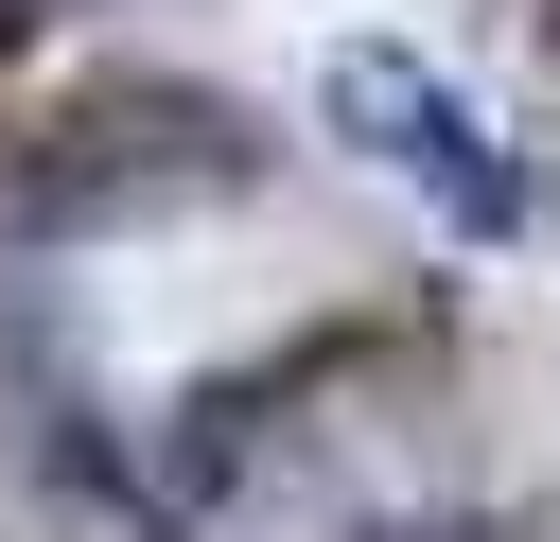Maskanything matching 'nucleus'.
Returning a JSON list of instances; mask_svg holds the SVG:
<instances>
[{
  "label": "nucleus",
  "instance_id": "nucleus-1",
  "mask_svg": "<svg viewBox=\"0 0 560 542\" xmlns=\"http://www.w3.org/2000/svg\"><path fill=\"white\" fill-rule=\"evenodd\" d=\"M262 175V122L228 87H175V70H105L35 122L18 157V210L35 227H122V210H192V192H245Z\"/></svg>",
  "mask_w": 560,
  "mask_h": 542
},
{
  "label": "nucleus",
  "instance_id": "nucleus-2",
  "mask_svg": "<svg viewBox=\"0 0 560 542\" xmlns=\"http://www.w3.org/2000/svg\"><path fill=\"white\" fill-rule=\"evenodd\" d=\"M315 105H332V140H368V157H385L455 245H508V227H525V157H508V140H490V105H472V87H438L420 52L350 35V52L315 70Z\"/></svg>",
  "mask_w": 560,
  "mask_h": 542
},
{
  "label": "nucleus",
  "instance_id": "nucleus-3",
  "mask_svg": "<svg viewBox=\"0 0 560 542\" xmlns=\"http://www.w3.org/2000/svg\"><path fill=\"white\" fill-rule=\"evenodd\" d=\"M18 35H35V0H0V52H18Z\"/></svg>",
  "mask_w": 560,
  "mask_h": 542
}]
</instances>
